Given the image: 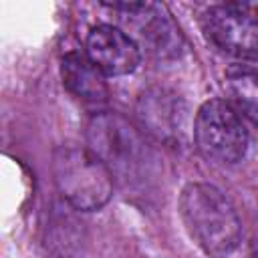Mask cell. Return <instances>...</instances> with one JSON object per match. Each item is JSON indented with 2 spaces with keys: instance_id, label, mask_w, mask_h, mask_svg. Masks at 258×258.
Wrapping results in <instances>:
<instances>
[{
  "instance_id": "cell-1",
  "label": "cell",
  "mask_w": 258,
  "mask_h": 258,
  "mask_svg": "<svg viewBox=\"0 0 258 258\" xmlns=\"http://www.w3.org/2000/svg\"><path fill=\"white\" fill-rule=\"evenodd\" d=\"M87 147L125 187L147 185L155 171V153L145 135L117 113H97L87 125Z\"/></svg>"
},
{
  "instance_id": "cell-11",
  "label": "cell",
  "mask_w": 258,
  "mask_h": 258,
  "mask_svg": "<svg viewBox=\"0 0 258 258\" xmlns=\"http://www.w3.org/2000/svg\"><path fill=\"white\" fill-rule=\"evenodd\" d=\"M250 258H258V248H256V250L252 252V256H250Z\"/></svg>"
},
{
  "instance_id": "cell-7",
  "label": "cell",
  "mask_w": 258,
  "mask_h": 258,
  "mask_svg": "<svg viewBox=\"0 0 258 258\" xmlns=\"http://www.w3.org/2000/svg\"><path fill=\"white\" fill-rule=\"evenodd\" d=\"M135 113L147 135L159 143L179 147L189 135V115L183 99L165 87L145 89L135 103Z\"/></svg>"
},
{
  "instance_id": "cell-6",
  "label": "cell",
  "mask_w": 258,
  "mask_h": 258,
  "mask_svg": "<svg viewBox=\"0 0 258 258\" xmlns=\"http://www.w3.org/2000/svg\"><path fill=\"white\" fill-rule=\"evenodd\" d=\"M127 26V34L137 44H143L153 56L171 60L177 58L183 50V38L173 22L171 14L163 4L153 2H117L109 4Z\"/></svg>"
},
{
  "instance_id": "cell-8",
  "label": "cell",
  "mask_w": 258,
  "mask_h": 258,
  "mask_svg": "<svg viewBox=\"0 0 258 258\" xmlns=\"http://www.w3.org/2000/svg\"><path fill=\"white\" fill-rule=\"evenodd\" d=\"M93 64L109 77H123L137 69L141 46L113 24H97L87 34V52Z\"/></svg>"
},
{
  "instance_id": "cell-4",
  "label": "cell",
  "mask_w": 258,
  "mask_h": 258,
  "mask_svg": "<svg viewBox=\"0 0 258 258\" xmlns=\"http://www.w3.org/2000/svg\"><path fill=\"white\" fill-rule=\"evenodd\" d=\"M194 139L200 153L220 165H234L248 151V129L240 113L222 99H210L198 109Z\"/></svg>"
},
{
  "instance_id": "cell-2",
  "label": "cell",
  "mask_w": 258,
  "mask_h": 258,
  "mask_svg": "<svg viewBox=\"0 0 258 258\" xmlns=\"http://www.w3.org/2000/svg\"><path fill=\"white\" fill-rule=\"evenodd\" d=\"M179 216L196 246L212 256H230L242 240V222L232 202L210 183H187L179 194Z\"/></svg>"
},
{
  "instance_id": "cell-9",
  "label": "cell",
  "mask_w": 258,
  "mask_h": 258,
  "mask_svg": "<svg viewBox=\"0 0 258 258\" xmlns=\"http://www.w3.org/2000/svg\"><path fill=\"white\" fill-rule=\"evenodd\" d=\"M60 77L71 95L89 105H101L109 97L105 75L93 64L87 54L69 52L60 62Z\"/></svg>"
},
{
  "instance_id": "cell-3",
  "label": "cell",
  "mask_w": 258,
  "mask_h": 258,
  "mask_svg": "<svg viewBox=\"0 0 258 258\" xmlns=\"http://www.w3.org/2000/svg\"><path fill=\"white\" fill-rule=\"evenodd\" d=\"M52 175L58 194L77 210H99L113 196L115 177L89 147L58 145L52 153Z\"/></svg>"
},
{
  "instance_id": "cell-5",
  "label": "cell",
  "mask_w": 258,
  "mask_h": 258,
  "mask_svg": "<svg viewBox=\"0 0 258 258\" xmlns=\"http://www.w3.org/2000/svg\"><path fill=\"white\" fill-rule=\"evenodd\" d=\"M202 30L220 52L258 60V12L246 4H216L202 14Z\"/></svg>"
},
{
  "instance_id": "cell-10",
  "label": "cell",
  "mask_w": 258,
  "mask_h": 258,
  "mask_svg": "<svg viewBox=\"0 0 258 258\" xmlns=\"http://www.w3.org/2000/svg\"><path fill=\"white\" fill-rule=\"evenodd\" d=\"M224 89L228 93V103L258 125V71L246 64L230 67L224 75Z\"/></svg>"
}]
</instances>
